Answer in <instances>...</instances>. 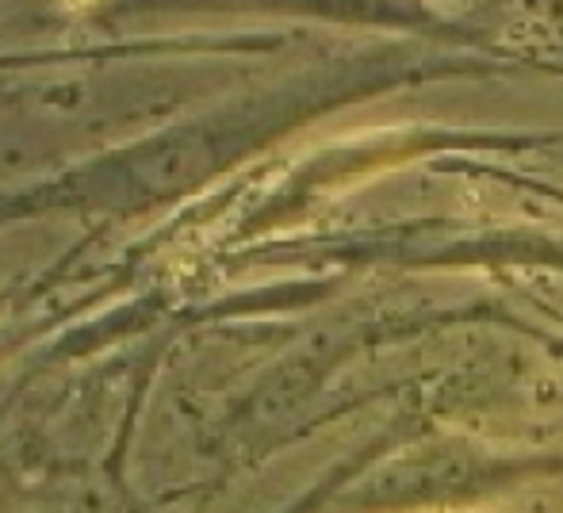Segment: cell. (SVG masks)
Instances as JSON below:
<instances>
[{"mask_svg":"<svg viewBox=\"0 0 563 513\" xmlns=\"http://www.w3.org/2000/svg\"><path fill=\"white\" fill-rule=\"evenodd\" d=\"M69 8H89V4H97V0H66Z\"/></svg>","mask_w":563,"mask_h":513,"instance_id":"obj_1","label":"cell"}]
</instances>
